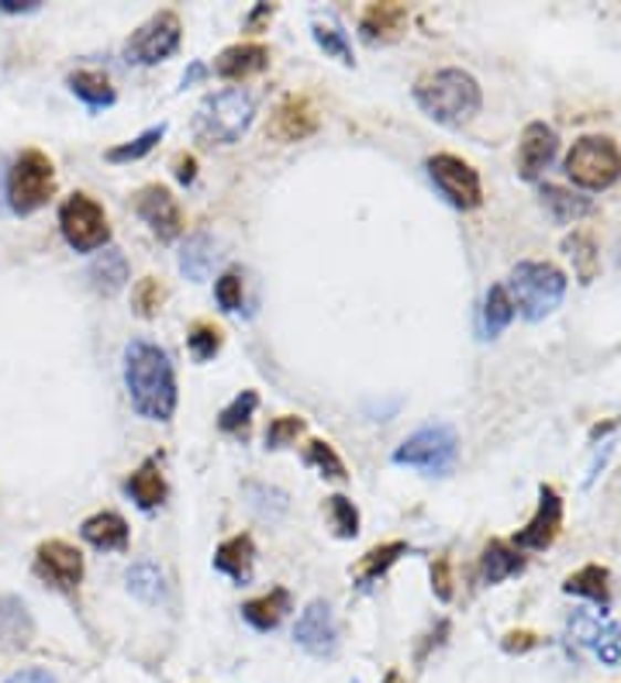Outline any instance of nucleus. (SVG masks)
<instances>
[{
    "label": "nucleus",
    "mask_w": 621,
    "mask_h": 683,
    "mask_svg": "<svg viewBox=\"0 0 621 683\" xmlns=\"http://www.w3.org/2000/svg\"><path fill=\"white\" fill-rule=\"evenodd\" d=\"M125 387L131 408L149 421H169L177 411V374L156 342L135 338L125 349Z\"/></svg>",
    "instance_id": "obj_1"
},
{
    "label": "nucleus",
    "mask_w": 621,
    "mask_h": 683,
    "mask_svg": "<svg viewBox=\"0 0 621 683\" xmlns=\"http://www.w3.org/2000/svg\"><path fill=\"white\" fill-rule=\"evenodd\" d=\"M414 101L432 122L460 128V125L473 122L480 107H484V91H480L473 73H466L460 66H445V70L418 76Z\"/></svg>",
    "instance_id": "obj_2"
},
{
    "label": "nucleus",
    "mask_w": 621,
    "mask_h": 683,
    "mask_svg": "<svg viewBox=\"0 0 621 683\" xmlns=\"http://www.w3.org/2000/svg\"><path fill=\"white\" fill-rule=\"evenodd\" d=\"M256 118V97L245 87H229L208 94L193 114V135L204 146H235Z\"/></svg>",
    "instance_id": "obj_3"
},
{
    "label": "nucleus",
    "mask_w": 621,
    "mask_h": 683,
    "mask_svg": "<svg viewBox=\"0 0 621 683\" xmlns=\"http://www.w3.org/2000/svg\"><path fill=\"white\" fill-rule=\"evenodd\" d=\"M567 273L552 263H539V260H525L512 270V280H507V294L515 301V311L525 322H543L567 297Z\"/></svg>",
    "instance_id": "obj_4"
},
{
    "label": "nucleus",
    "mask_w": 621,
    "mask_h": 683,
    "mask_svg": "<svg viewBox=\"0 0 621 683\" xmlns=\"http://www.w3.org/2000/svg\"><path fill=\"white\" fill-rule=\"evenodd\" d=\"M8 208L21 218L42 211L55 197V166L42 149H24L8 169Z\"/></svg>",
    "instance_id": "obj_5"
},
{
    "label": "nucleus",
    "mask_w": 621,
    "mask_h": 683,
    "mask_svg": "<svg viewBox=\"0 0 621 683\" xmlns=\"http://www.w3.org/2000/svg\"><path fill=\"white\" fill-rule=\"evenodd\" d=\"M456 455H460L456 429L445 421H435V424H425V429H418L414 435H408L398 449H393V463L414 466L429 476H445L456 466Z\"/></svg>",
    "instance_id": "obj_6"
},
{
    "label": "nucleus",
    "mask_w": 621,
    "mask_h": 683,
    "mask_svg": "<svg viewBox=\"0 0 621 683\" xmlns=\"http://www.w3.org/2000/svg\"><path fill=\"white\" fill-rule=\"evenodd\" d=\"M567 177L583 190H608L621 180V149L608 135H583L567 153Z\"/></svg>",
    "instance_id": "obj_7"
},
{
    "label": "nucleus",
    "mask_w": 621,
    "mask_h": 683,
    "mask_svg": "<svg viewBox=\"0 0 621 683\" xmlns=\"http://www.w3.org/2000/svg\"><path fill=\"white\" fill-rule=\"evenodd\" d=\"M60 232L76 252H97L110 242L107 214L91 193H70L60 204Z\"/></svg>",
    "instance_id": "obj_8"
},
{
    "label": "nucleus",
    "mask_w": 621,
    "mask_h": 683,
    "mask_svg": "<svg viewBox=\"0 0 621 683\" xmlns=\"http://www.w3.org/2000/svg\"><path fill=\"white\" fill-rule=\"evenodd\" d=\"M183 42V24L177 11H159L143 28H135L125 42V63L131 66H159Z\"/></svg>",
    "instance_id": "obj_9"
},
{
    "label": "nucleus",
    "mask_w": 621,
    "mask_h": 683,
    "mask_svg": "<svg viewBox=\"0 0 621 683\" xmlns=\"http://www.w3.org/2000/svg\"><path fill=\"white\" fill-rule=\"evenodd\" d=\"M425 169H429L432 183L439 187V193L453 208L473 211V208L484 204V183H480V174L466 159H460L453 153H439V156H429Z\"/></svg>",
    "instance_id": "obj_10"
},
{
    "label": "nucleus",
    "mask_w": 621,
    "mask_h": 683,
    "mask_svg": "<svg viewBox=\"0 0 621 683\" xmlns=\"http://www.w3.org/2000/svg\"><path fill=\"white\" fill-rule=\"evenodd\" d=\"M35 577L60 593H76L83 580V553L63 538H49L35 549Z\"/></svg>",
    "instance_id": "obj_11"
},
{
    "label": "nucleus",
    "mask_w": 621,
    "mask_h": 683,
    "mask_svg": "<svg viewBox=\"0 0 621 683\" xmlns=\"http://www.w3.org/2000/svg\"><path fill=\"white\" fill-rule=\"evenodd\" d=\"M135 214L152 228V235L159 242H173L183 235V211L177 204V197L162 183H149L135 193Z\"/></svg>",
    "instance_id": "obj_12"
},
{
    "label": "nucleus",
    "mask_w": 621,
    "mask_h": 683,
    "mask_svg": "<svg viewBox=\"0 0 621 683\" xmlns=\"http://www.w3.org/2000/svg\"><path fill=\"white\" fill-rule=\"evenodd\" d=\"M297 645L315 660H335L338 652V624L331 614L328 601H310L301 618H297V629H294Z\"/></svg>",
    "instance_id": "obj_13"
},
{
    "label": "nucleus",
    "mask_w": 621,
    "mask_h": 683,
    "mask_svg": "<svg viewBox=\"0 0 621 683\" xmlns=\"http://www.w3.org/2000/svg\"><path fill=\"white\" fill-rule=\"evenodd\" d=\"M559 525H562V497L556 487L543 483L539 487V507H535V515L528 518V525L515 535V549H535L543 553L556 543L559 535Z\"/></svg>",
    "instance_id": "obj_14"
},
{
    "label": "nucleus",
    "mask_w": 621,
    "mask_h": 683,
    "mask_svg": "<svg viewBox=\"0 0 621 683\" xmlns=\"http://www.w3.org/2000/svg\"><path fill=\"white\" fill-rule=\"evenodd\" d=\"M318 111L315 104H310L307 97L301 94H287L284 101L276 104L273 118L266 125V135L276 138V141H304L318 132Z\"/></svg>",
    "instance_id": "obj_15"
},
{
    "label": "nucleus",
    "mask_w": 621,
    "mask_h": 683,
    "mask_svg": "<svg viewBox=\"0 0 621 683\" xmlns=\"http://www.w3.org/2000/svg\"><path fill=\"white\" fill-rule=\"evenodd\" d=\"M556 149H559V138H556V132L546 122L525 125L522 141H518V159H515L518 177L528 180V183L539 180L549 169V162L556 159Z\"/></svg>",
    "instance_id": "obj_16"
},
{
    "label": "nucleus",
    "mask_w": 621,
    "mask_h": 683,
    "mask_svg": "<svg viewBox=\"0 0 621 683\" xmlns=\"http://www.w3.org/2000/svg\"><path fill=\"white\" fill-rule=\"evenodd\" d=\"M573 639L590 649L604 666H621V624L594 614H573L570 618Z\"/></svg>",
    "instance_id": "obj_17"
},
{
    "label": "nucleus",
    "mask_w": 621,
    "mask_h": 683,
    "mask_svg": "<svg viewBox=\"0 0 621 683\" xmlns=\"http://www.w3.org/2000/svg\"><path fill=\"white\" fill-rule=\"evenodd\" d=\"M270 66V49L260 45V42H239V45H229L218 52L214 60V73L221 80H232V83H242L249 76H256Z\"/></svg>",
    "instance_id": "obj_18"
},
{
    "label": "nucleus",
    "mask_w": 621,
    "mask_h": 683,
    "mask_svg": "<svg viewBox=\"0 0 621 683\" xmlns=\"http://www.w3.org/2000/svg\"><path fill=\"white\" fill-rule=\"evenodd\" d=\"M35 639V618L28 605L14 593L0 597V645L4 649H28Z\"/></svg>",
    "instance_id": "obj_19"
},
{
    "label": "nucleus",
    "mask_w": 621,
    "mask_h": 683,
    "mask_svg": "<svg viewBox=\"0 0 621 683\" xmlns=\"http://www.w3.org/2000/svg\"><path fill=\"white\" fill-rule=\"evenodd\" d=\"M214 569L235 584H249L252 569H256V543H252V535L242 532V535L224 538L214 553Z\"/></svg>",
    "instance_id": "obj_20"
},
{
    "label": "nucleus",
    "mask_w": 621,
    "mask_h": 683,
    "mask_svg": "<svg viewBox=\"0 0 621 683\" xmlns=\"http://www.w3.org/2000/svg\"><path fill=\"white\" fill-rule=\"evenodd\" d=\"M83 543H91L101 553H125L128 549V522L118 511H97L80 525Z\"/></svg>",
    "instance_id": "obj_21"
},
{
    "label": "nucleus",
    "mask_w": 621,
    "mask_h": 683,
    "mask_svg": "<svg viewBox=\"0 0 621 683\" xmlns=\"http://www.w3.org/2000/svg\"><path fill=\"white\" fill-rule=\"evenodd\" d=\"M408 24V8L404 4H370L359 18V35L366 42H393Z\"/></svg>",
    "instance_id": "obj_22"
},
{
    "label": "nucleus",
    "mask_w": 621,
    "mask_h": 683,
    "mask_svg": "<svg viewBox=\"0 0 621 683\" xmlns=\"http://www.w3.org/2000/svg\"><path fill=\"white\" fill-rule=\"evenodd\" d=\"M522 569H525V556L515 546L501 543V538H491L484 553H480V580H484L487 587L504 584L507 577L522 574Z\"/></svg>",
    "instance_id": "obj_23"
},
{
    "label": "nucleus",
    "mask_w": 621,
    "mask_h": 683,
    "mask_svg": "<svg viewBox=\"0 0 621 683\" xmlns=\"http://www.w3.org/2000/svg\"><path fill=\"white\" fill-rule=\"evenodd\" d=\"M128 276H131V266H128L122 249H104L97 260L91 263V270H87L91 287L97 294H104V297H115L118 291H125Z\"/></svg>",
    "instance_id": "obj_24"
},
{
    "label": "nucleus",
    "mask_w": 621,
    "mask_h": 683,
    "mask_svg": "<svg viewBox=\"0 0 621 683\" xmlns=\"http://www.w3.org/2000/svg\"><path fill=\"white\" fill-rule=\"evenodd\" d=\"M291 611V590L287 587H273L263 597H252V601L242 605V618L252 624L256 632H273L280 621Z\"/></svg>",
    "instance_id": "obj_25"
},
{
    "label": "nucleus",
    "mask_w": 621,
    "mask_h": 683,
    "mask_svg": "<svg viewBox=\"0 0 621 683\" xmlns=\"http://www.w3.org/2000/svg\"><path fill=\"white\" fill-rule=\"evenodd\" d=\"M608 580H611V574H608L604 566L587 563V566L577 569V574L567 577L562 590L573 593V597H587V601H590V605H598L601 614H604V611L611 608V587H608Z\"/></svg>",
    "instance_id": "obj_26"
},
{
    "label": "nucleus",
    "mask_w": 621,
    "mask_h": 683,
    "mask_svg": "<svg viewBox=\"0 0 621 683\" xmlns=\"http://www.w3.org/2000/svg\"><path fill=\"white\" fill-rule=\"evenodd\" d=\"M125 494L143 507V511H156L162 501H166V480H162V470L156 460H146L138 466L128 480H125Z\"/></svg>",
    "instance_id": "obj_27"
},
{
    "label": "nucleus",
    "mask_w": 621,
    "mask_h": 683,
    "mask_svg": "<svg viewBox=\"0 0 621 683\" xmlns=\"http://www.w3.org/2000/svg\"><path fill=\"white\" fill-rule=\"evenodd\" d=\"M66 87L87 104L91 111H104V107H110L118 101V94H115V87H110V80L101 73V70H76V73H70L66 76Z\"/></svg>",
    "instance_id": "obj_28"
},
{
    "label": "nucleus",
    "mask_w": 621,
    "mask_h": 683,
    "mask_svg": "<svg viewBox=\"0 0 621 683\" xmlns=\"http://www.w3.org/2000/svg\"><path fill=\"white\" fill-rule=\"evenodd\" d=\"M404 553H408V543H383V546H373L370 553H366V556L356 563V569H352L356 587H359V590H370Z\"/></svg>",
    "instance_id": "obj_29"
},
{
    "label": "nucleus",
    "mask_w": 621,
    "mask_h": 683,
    "mask_svg": "<svg viewBox=\"0 0 621 683\" xmlns=\"http://www.w3.org/2000/svg\"><path fill=\"white\" fill-rule=\"evenodd\" d=\"M543 208H546V214L556 221V224H570V221H580V218H587L590 211H594V204L587 201V197H580V193H570V190H562V187H543Z\"/></svg>",
    "instance_id": "obj_30"
},
{
    "label": "nucleus",
    "mask_w": 621,
    "mask_h": 683,
    "mask_svg": "<svg viewBox=\"0 0 621 683\" xmlns=\"http://www.w3.org/2000/svg\"><path fill=\"white\" fill-rule=\"evenodd\" d=\"M515 301L507 294L504 283H494L484 297V311H480V325H484V338H497L507 325L515 322Z\"/></svg>",
    "instance_id": "obj_31"
},
{
    "label": "nucleus",
    "mask_w": 621,
    "mask_h": 683,
    "mask_svg": "<svg viewBox=\"0 0 621 683\" xmlns=\"http://www.w3.org/2000/svg\"><path fill=\"white\" fill-rule=\"evenodd\" d=\"M214 242H211V235L208 232H197V235H190L187 242H183V249H180V270L187 273V280H193V283H204L208 280V273H211V266H214Z\"/></svg>",
    "instance_id": "obj_32"
},
{
    "label": "nucleus",
    "mask_w": 621,
    "mask_h": 683,
    "mask_svg": "<svg viewBox=\"0 0 621 683\" xmlns=\"http://www.w3.org/2000/svg\"><path fill=\"white\" fill-rule=\"evenodd\" d=\"M125 580H128V590L143 605H162L166 601V577H162V569L156 563H135Z\"/></svg>",
    "instance_id": "obj_33"
},
{
    "label": "nucleus",
    "mask_w": 621,
    "mask_h": 683,
    "mask_svg": "<svg viewBox=\"0 0 621 683\" xmlns=\"http://www.w3.org/2000/svg\"><path fill=\"white\" fill-rule=\"evenodd\" d=\"M310 35H315L318 49L325 55H331V60H338L343 66H352V45H349V35L343 32V24H338L335 18H318L315 24H310Z\"/></svg>",
    "instance_id": "obj_34"
},
{
    "label": "nucleus",
    "mask_w": 621,
    "mask_h": 683,
    "mask_svg": "<svg viewBox=\"0 0 621 683\" xmlns=\"http://www.w3.org/2000/svg\"><path fill=\"white\" fill-rule=\"evenodd\" d=\"M245 501L266 522H280L291 507V497L280 487H270V483H245Z\"/></svg>",
    "instance_id": "obj_35"
},
{
    "label": "nucleus",
    "mask_w": 621,
    "mask_h": 683,
    "mask_svg": "<svg viewBox=\"0 0 621 683\" xmlns=\"http://www.w3.org/2000/svg\"><path fill=\"white\" fill-rule=\"evenodd\" d=\"M256 408H260V393H256V390H242L235 401L218 414V429H221L224 435H245L252 414H256Z\"/></svg>",
    "instance_id": "obj_36"
},
{
    "label": "nucleus",
    "mask_w": 621,
    "mask_h": 683,
    "mask_svg": "<svg viewBox=\"0 0 621 683\" xmlns=\"http://www.w3.org/2000/svg\"><path fill=\"white\" fill-rule=\"evenodd\" d=\"M162 135H166V122H159V125L146 128L143 135H135L131 141H122V146L107 149V153H104V159H107V162H135V159L149 156V153L159 146V141H162Z\"/></svg>",
    "instance_id": "obj_37"
},
{
    "label": "nucleus",
    "mask_w": 621,
    "mask_h": 683,
    "mask_svg": "<svg viewBox=\"0 0 621 683\" xmlns=\"http://www.w3.org/2000/svg\"><path fill=\"white\" fill-rule=\"evenodd\" d=\"M221 342H224V332L214 322H193L187 332V349L197 362H211L221 353Z\"/></svg>",
    "instance_id": "obj_38"
},
{
    "label": "nucleus",
    "mask_w": 621,
    "mask_h": 683,
    "mask_svg": "<svg viewBox=\"0 0 621 683\" xmlns=\"http://www.w3.org/2000/svg\"><path fill=\"white\" fill-rule=\"evenodd\" d=\"M304 463L307 466H315L325 480H335V483H343L349 473H346V463H343V455H338L328 442L315 439V442H307L304 449Z\"/></svg>",
    "instance_id": "obj_39"
},
{
    "label": "nucleus",
    "mask_w": 621,
    "mask_h": 683,
    "mask_svg": "<svg viewBox=\"0 0 621 683\" xmlns=\"http://www.w3.org/2000/svg\"><path fill=\"white\" fill-rule=\"evenodd\" d=\"M562 249L570 252V260H573V266H577L580 283L594 280V273H598V249H594V239H590L587 232H577V235L567 239V245H562Z\"/></svg>",
    "instance_id": "obj_40"
},
{
    "label": "nucleus",
    "mask_w": 621,
    "mask_h": 683,
    "mask_svg": "<svg viewBox=\"0 0 621 683\" xmlns=\"http://www.w3.org/2000/svg\"><path fill=\"white\" fill-rule=\"evenodd\" d=\"M166 301V291H162V283L156 276H146V280H138L135 283V291H131V307H135V315L138 318H156L159 315V307Z\"/></svg>",
    "instance_id": "obj_41"
},
{
    "label": "nucleus",
    "mask_w": 621,
    "mask_h": 683,
    "mask_svg": "<svg viewBox=\"0 0 621 683\" xmlns=\"http://www.w3.org/2000/svg\"><path fill=\"white\" fill-rule=\"evenodd\" d=\"M328 518L338 538H356L359 535V511L349 497L343 494H331L328 497Z\"/></svg>",
    "instance_id": "obj_42"
},
{
    "label": "nucleus",
    "mask_w": 621,
    "mask_h": 683,
    "mask_svg": "<svg viewBox=\"0 0 621 683\" xmlns=\"http://www.w3.org/2000/svg\"><path fill=\"white\" fill-rule=\"evenodd\" d=\"M304 429H307V421L297 418V414L273 418V421H270V429H266V449H284V445H291Z\"/></svg>",
    "instance_id": "obj_43"
},
{
    "label": "nucleus",
    "mask_w": 621,
    "mask_h": 683,
    "mask_svg": "<svg viewBox=\"0 0 621 683\" xmlns=\"http://www.w3.org/2000/svg\"><path fill=\"white\" fill-rule=\"evenodd\" d=\"M214 301H218L221 311H229V315L242 307V276L235 270H229L214 283Z\"/></svg>",
    "instance_id": "obj_44"
},
{
    "label": "nucleus",
    "mask_w": 621,
    "mask_h": 683,
    "mask_svg": "<svg viewBox=\"0 0 621 683\" xmlns=\"http://www.w3.org/2000/svg\"><path fill=\"white\" fill-rule=\"evenodd\" d=\"M432 590L439 601H453V566H449V556H439L432 563Z\"/></svg>",
    "instance_id": "obj_45"
},
{
    "label": "nucleus",
    "mask_w": 621,
    "mask_h": 683,
    "mask_svg": "<svg viewBox=\"0 0 621 683\" xmlns=\"http://www.w3.org/2000/svg\"><path fill=\"white\" fill-rule=\"evenodd\" d=\"M445 635H449V621H439L435 629L425 635V642L418 645V652H414V663H425V660H429V652H432L435 645H442V642H445Z\"/></svg>",
    "instance_id": "obj_46"
},
{
    "label": "nucleus",
    "mask_w": 621,
    "mask_h": 683,
    "mask_svg": "<svg viewBox=\"0 0 621 683\" xmlns=\"http://www.w3.org/2000/svg\"><path fill=\"white\" fill-rule=\"evenodd\" d=\"M539 645V635L535 632H507L504 635V652H528V649H535Z\"/></svg>",
    "instance_id": "obj_47"
},
{
    "label": "nucleus",
    "mask_w": 621,
    "mask_h": 683,
    "mask_svg": "<svg viewBox=\"0 0 621 683\" xmlns=\"http://www.w3.org/2000/svg\"><path fill=\"white\" fill-rule=\"evenodd\" d=\"M173 177H177L183 187L197 180V159H193L190 153H177V159H173Z\"/></svg>",
    "instance_id": "obj_48"
},
{
    "label": "nucleus",
    "mask_w": 621,
    "mask_h": 683,
    "mask_svg": "<svg viewBox=\"0 0 621 683\" xmlns=\"http://www.w3.org/2000/svg\"><path fill=\"white\" fill-rule=\"evenodd\" d=\"M8 683H55V676L49 670H42V666H28V670L8 676Z\"/></svg>",
    "instance_id": "obj_49"
},
{
    "label": "nucleus",
    "mask_w": 621,
    "mask_h": 683,
    "mask_svg": "<svg viewBox=\"0 0 621 683\" xmlns=\"http://www.w3.org/2000/svg\"><path fill=\"white\" fill-rule=\"evenodd\" d=\"M42 0H0V14H35Z\"/></svg>",
    "instance_id": "obj_50"
},
{
    "label": "nucleus",
    "mask_w": 621,
    "mask_h": 683,
    "mask_svg": "<svg viewBox=\"0 0 621 683\" xmlns=\"http://www.w3.org/2000/svg\"><path fill=\"white\" fill-rule=\"evenodd\" d=\"M273 4H256V8H252V14L245 18V32H260V28L273 18Z\"/></svg>",
    "instance_id": "obj_51"
},
{
    "label": "nucleus",
    "mask_w": 621,
    "mask_h": 683,
    "mask_svg": "<svg viewBox=\"0 0 621 683\" xmlns=\"http://www.w3.org/2000/svg\"><path fill=\"white\" fill-rule=\"evenodd\" d=\"M204 73H208V70H204L201 63H193V66H190V70L183 73V87H190V83H193V80H201Z\"/></svg>",
    "instance_id": "obj_52"
},
{
    "label": "nucleus",
    "mask_w": 621,
    "mask_h": 683,
    "mask_svg": "<svg viewBox=\"0 0 621 683\" xmlns=\"http://www.w3.org/2000/svg\"><path fill=\"white\" fill-rule=\"evenodd\" d=\"M383 683H408V680L401 676V670H390V673L383 676Z\"/></svg>",
    "instance_id": "obj_53"
}]
</instances>
